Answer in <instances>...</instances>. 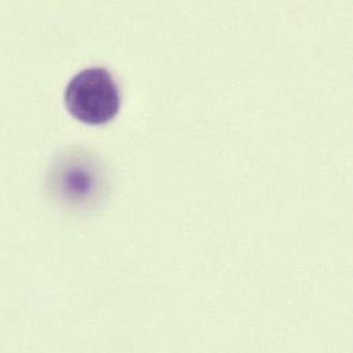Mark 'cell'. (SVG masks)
<instances>
[{
  "label": "cell",
  "mask_w": 353,
  "mask_h": 353,
  "mask_svg": "<svg viewBox=\"0 0 353 353\" xmlns=\"http://www.w3.org/2000/svg\"><path fill=\"white\" fill-rule=\"evenodd\" d=\"M65 103L70 114L90 125L112 121L121 106L120 90L105 68H90L76 74L65 90Z\"/></svg>",
  "instance_id": "obj_1"
}]
</instances>
